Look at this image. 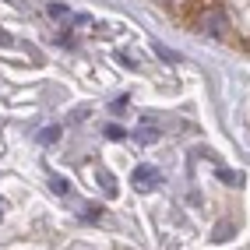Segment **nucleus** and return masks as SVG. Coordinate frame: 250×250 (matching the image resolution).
<instances>
[{"mask_svg":"<svg viewBox=\"0 0 250 250\" xmlns=\"http://www.w3.org/2000/svg\"><path fill=\"white\" fill-rule=\"evenodd\" d=\"M130 183H134L138 190H152V187H159V169H152V166H138L134 176H130Z\"/></svg>","mask_w":250,"mask_h":250,"instance_id":"nucleus-1","label":"nucleus"}]
</instances>
